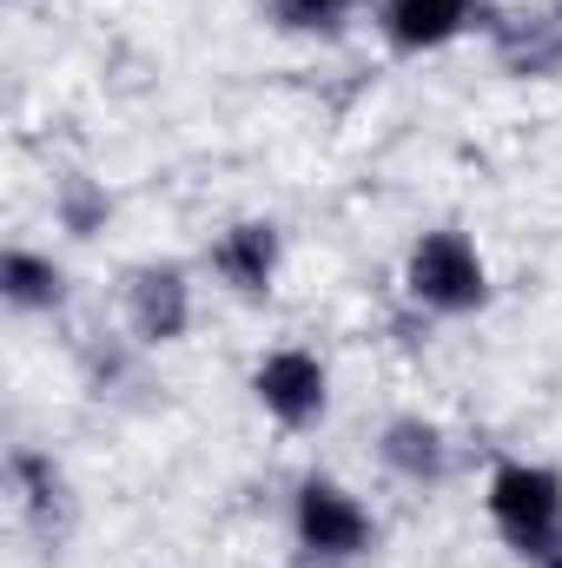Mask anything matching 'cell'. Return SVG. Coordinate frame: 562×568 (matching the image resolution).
<instances>
[{"label":"cell","mask_w":562,"mask_h":568,"mask_svg":"<svg viewBox=\"0 0 562 568\" xmlns=\"http://www.w3.org/2000/svg\"><path fill=\"white\" fill-rule=\"evenodd\" d=\"M259 20L279 40H298V47H338V40L358 33L364 0H259Z\"/></svg>","instance_id":"7c38bea8"},{"label":"cell","mask_w":562,"mask_h":568,"mask_svg":"<svg viewBox=\"0 0 562 568\" xmlns=\"http://www.w3.org/2000/svg\"><path fill=\"white\" fill-rule=\"evenodd\" d=\"M476 33L510 80H556L562 73V7H483Z\"/></svg>","instance_id":"9c48e42d"},{"label":"cell","mask_w":562,"mask_h":568,"mask_svg":"<svg viewBox=\"0 0 562 568\" xmlns=\"http://www.w3.org/2000/svg\"><path fill=\"white\" fill-rule=\"evenodd\" d=\"M47 212H53V232H67V239H100L107 225H113V192H107V179H93V172H60L53 179V192H47Z\"/></svg>","instance_id":"4fadbf2b"},{"label":"cell","mask_w":562,"mask_h":568,"mask_svg":"<svg viewBox=\"0 0 562 568\" xmlns=\"http://www.w3.org/2000/svg\"><path fill=\"white\" fill-rule=\"evenodd\" d=\"M476 7L470 0H371V27L398 60H430L450 53L463 33H476Z\"/></svg>","instance_id":"30bf717a"},{"label":"cell","mask_w":562,"mask_h":568,"mask_svg":"<svg viewBox=\"0 0 562 568\" xmlns=\"http://www.w3.org/2000/svg\"><path fill=\"white\" fill-rule=\"evenodd\" d=\"M0 304H7L13 317H27V324L67 317V304H73V272H67V258H53L47 245L13 239V245L0 252Z\"/></svg>","instance_id":"8fae6325"},{"label":"cell","mask_w":562,"mask_h":568,"mask_svg":"<svg viewBox=\"0 0 562 568\" xmlns=\"http://www.w3.org/2000/svg\"><path fill=\"white\" fill-rule=\"evenodd\" d=\"M483 523L516 562L562 556V469L543 456H496L483 476Z\"/></svg>","instance_id":"3957f363"},{"label":"cell","mask_w":562,"mask_h":568,"mask_svg":"<svg viewBox=\"0 0 562 568\" xmlns=\"http://www.w3.org/2000/svg\"><path fill=\"white\" fill-rule=\"evenodd\" d=\"M284 529H291V549L304 568H358L378 556L384 542V523L378 509L331 469H304L291 483V503H284Z\"/></svg>","instance_id":"7a4b0ae2"},{"label":"cell","mask_w":562,"mask_h":568,"mask_svg":"<svg viewBox=\"0 0 562 568\" xmlns=\"http://www.w3.org/2000/svg\"><path fill=\"white\" fill-rule=\"evenodd\" d=\"M199 272L212 278V291H225L232 304H272V291H279V278H284V225L265 219V212L225 219V225L205 239Z\"/></svg>","instance_id":"8992f818"},{"label":"cell","mask_w":562,"mask_h":568,"mask_svg":"<svg viewBox=\"0 0 562 568\" xmlns=\"http://www.w3.org/2000/svg\"><path fill=\"white\" fill-rule=\"evenodd\" d=\"M470 7H476V13H483V7H496V0H470Z\"/></svg>","instance_id":"5bb4252c"},{"label":"cell","mask_w":562,"mask_h":568,"mask_svg":"<svg viewBox=\"0 0 562 568\" xmlns=\"http://www.w3.org/2000/svg\"><path fill=\"white\" fill-rule=\"evenodd\" d=\"M398 297L423 324H463L496 304V272L463 225H423L398 258Z\"/></svg>","instance_id":"6da1fadb"},{"label":"cell","mask_w":562,"mask_h":568,"mask_svg":"<svg viewBox=\"0 0 562 568\" xmlns=\"http://www.w3.org/2000/svg\"><path fill=\"white\" fill-rule=\"evenodd\" d=\"M245 390H252L259 417L272 429H284V436L324 429L331 424V397H338L331 364L311 344H272V351H259L252 371H245Z\"/></svg>","instance_id":"5b68a950"},{"label":"cell","mask_w":562,"mask_h":568,"mask_svg":"<svg viewBox=\"0 0 562 568\" xmlns=\"http://www.w3.org/2000/svg\"><path fill=\"white\" fill-rule=\"evenodd\" d=\"M543 568H562V556H550V562H543Z\"/></svg>","instance_id":"9a60e30c"},{"label":"cell","mask_w":562,"mask_h":568,"mask_svg":"<svg viewBox=\"0 0 562 568\" xmlns=\"http://www.w3.org/2000/svg\"><path fill=\"white\" fill-rule=\"evenodd\" d=\"M371 449H378V469L398 489H411V496H436L456 476V436L436 424V417H423V410H391L378 424V443Z\"/></svg>","instance_id":"ba28073f"},{"label":"cell","mask_w":562,"mask_h":568,"mask_svg":"<svg viewBox=\"0 0 562 568\" xmlns=\"http://www.w3.org/2000/svg\"><path fill=\"white\" fill-rule=\"evenodd\" d=\"M192 324H199V272L185 258H140L120 272V331L145 357L185 344Z\"/></svg>","instance_id":"277c9868"},{"label":"cell","mask_w":562,"mask_h":568,"mask_svg":"<svg viewBox=\"0 0 562 568\" xmlns=\"http://www.w3.org/2000/svg\"><path fill=\"white\" fill-rule=\"evenodd\" d=\"M7 7H20V0H7Z\"/></svg>","instance_id":"2e32d148"},{"label":"cell","mask_w":562,"mask_h":568,"mask_svg":"<svg viewBox=\"0 0 562 568\" xmlns=\"http://www.w3.org/2000/svg\"><path fill=\"white\" fill-rule=\"evenodd\" d=\"M7 503H13V523L47 542V549H67L73 523H80V489L67 476V463L53 449H33V443H13L7 449Z\"/></svg>","instance_id":"52a82bcc"}]
</instances>
